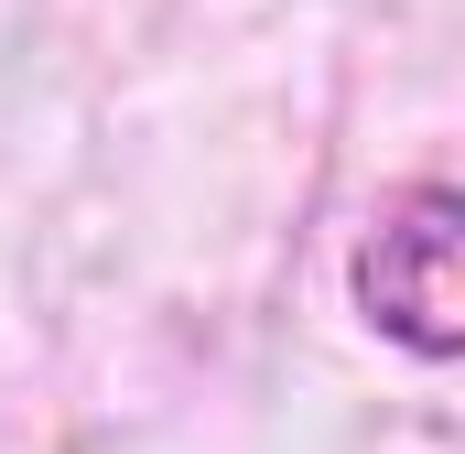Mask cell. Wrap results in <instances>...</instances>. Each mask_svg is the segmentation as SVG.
I'll return each instance as SVG.
<instances>
[{"mask_svg": "<svg viewBox=\"0 0 465 454\" xmlns=\"http://www.w3.org/2000/svg\"><path fill=\"white\" fill-rule=\"evenodd\" d=\"M455 184L444 173H422V184H401L368 238H357V314L379 325L390 346H411L422 368H444L465 346V314H455Z\"/></svg>", "mask_w": 465, "mask_h": 454, "instance_id": "6da1fadb", "label": "cell"}]
</instances>
